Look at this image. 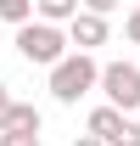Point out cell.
<instances>
[{"mask_svg": "<svg viewBox=\"0 0 140 146\" xmlns=\"http://www.w3.org/2000/svg\"><path fill=\"white\" fill-rule=\"evenodd\" d=\"M90 90H101V62L84 51H73L62 68H51V101H62V107H79Z\"/></svg>", "mask_w": 140, "mask_h": 146, "instance_id": "cell-1", "label": "cell"}, {"mask_svg": "<svg viewBox=\"0 0 140 146\" xmlns=\"http://www.w3.org/2000/svg\"><path fill=\"white\" fill-rule=\"evenodd\" d=\"M11 45H17L22 51V62H28V68H62V62H67V28H51V23H28V28H17V39H11Z\"/></svg>", "mask_w": 140, "mask_h": 146, "instance_id": "cell-2", "label": "cell"}, {"mask_svg": "<svg viewBox=\"0 0 140 146\" xmlns=\"http://www.w3.org/2000/svg\"><path fill=\"white\" fill-rule=\"evenodd\" d=\"M101 96H106V107L135 112L140 107V68L135 62H106L101 68Z\"/></svg>", "mask_w": 140, "mask_h": 146, "instance_id": "cell-3", "label": "cell"}, {"mask_svg": "<svg viewBox=\"0 0 140 146\" xmlns=\"http://www.w3.org/2000/svg\"><path fill=\"white\" fill-rule=\"evenodd\" d=\"M84 135H95V141H106V146H140V124L129 118V112H118V107H90V124H84Z\"/></svg>", "mask_w": 140, "mask_h": 146, "instance_id": "cell-4", "label": "cell"}, {"mask_svg": "<svg viewBox=\"0 0 140 146\" xmlns=\"http://www.w3.org/2000/svg\"><path fill=\"white\" fill-rule=\"evenodd\" d=\"M67 39L79 45V51H95V45H106V17H95V11H79V23L67 28Z\"/></svg>", "mask_w": 140, "mask_h": 146, "instance_id": "cell-5", "label": "cell"}, {"mask_svg": "<svg viewBox=\"0 0 140 146\" xmlns=\"http://www.w3.org/2000/svg\"><path fill=\"white\" fill-rule=\"evenodd\" d=\"M34 17H39V6H28V0H0V23H11V28H28Z\"/></svg>", "mask_w": 140, "mask_h": 146, "instance_id": "cell-6", "label": "cell"}, {"mask_svg": "<svg viewBox=\"0 0 140 146\" xmlns=\"http://www.w3.org/2000/svg\"><path fill=\"white\" fill-rule=\"evenodd\" d=\"M39 124H45V118H39V107H34V101H17V107H11V124H6V129H22V135H39Z\"/></svg>", "mask_w": 140, "mask_h": 146, "instance_id": "cell-7", "label": "cell"}, {"mask_svg": "<svg viewBox=\"0 0 140 146\" xmlns=\"http://www.w3.org/2000/svg\"><path fill=\"white\" fill-rule=\"evenodd\" d=\"M11 107H17V96H11V84L0 79V135H6V124H11Z\"/></svg>", "mask_w": 140, "mask_h": 146, "instance_id": "cell-8", "label": "cell"}, {"mask_svg": "<svg viewBox=\"0 0 140 146\" xmlns=\"http://www.w3.org/2000/svg\"><path fill=\"white\" fill-rule=\"evenodd\" d=\"M0 146H45V141H39V135H22V129H6Z\"/></svg>", "mask_w": 140, "mask_h": 146, "instance_id": "cell-9", "label": "cell"}, {"mask_svg": "<svg viewBox=\"0 0 140 146\" xmlns=\"http://www.w3.org/2000/svg\"><path fill=\"white\" fill-rule=\"evenodd\" d=\"M123 34H129V39H135V45H140V6H135V11H129V17H123Z\"/></svg>", "mask_w": 140, "mask_h": 146, "instance_id": "cell-10", "label": "cell"}, {"mask_svg": "<svg viewBox=\"0 0 140 146\" xmlns=\"http://www.w3.org/2000/svg\"><path fill=\"white\" fill-rule=\"evenodd\" d=\"M73 146H106V141H95V135H73Z\"/></svg>", "mask_w": 140, "mask_h": 146, "instance_id": "cell-11", "label": "cell"}]
</instances>
